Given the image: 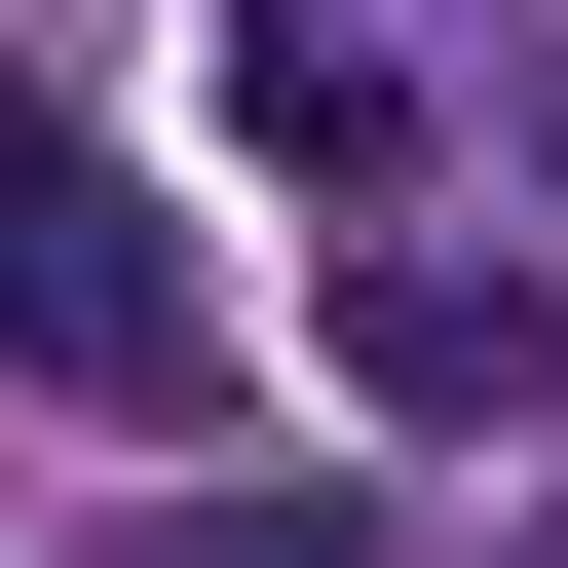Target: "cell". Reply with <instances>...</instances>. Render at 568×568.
<instances>
[{
  "label": "cell",
  "mask_w": 568,
  "mask_h": 568,
  "mask_svg": "<svg viewBox=\"0 0 568 568\" xmlns=\"http://www.w3.org/2000/svg\"><path fill=\"white\" fill-rule=\"evenodd\" d=\"M0 379L39 417H227V304H190V227H152V152L77 114V77H0Z\"/></svg>",
  "instance_id": "6da1fadb"
},
{
  "label": "cell",
  "mask_w": 568,
  "mask_h": 568,
  "mask_svg": "<svg viewBox=\"0 0 568 568\" xmlns=\"http://www.w3.org/2000/svg\"><path fill=\"white\" fill-rule=\"evenodd\" d=\"M227 114H265V152L379 227V190H417V0H265V77H227Z\"/></svg>",
  "instance_id": "3957f363"
},
{
  "label": "cell",
  "mask_w": 568,
  "mask_h": 568,
  "mask_svg": "<svg viewBox=\"0 0 568 568\" xmlns=\"http://www.w3.org/2000/svg\"><path fill=\"white\" fill-rule=\"evenodd\" d=\"M342 379H379L417 455H530V417H568V265H493V227H417V190H379V265H342Z\"/></svg>",
  "instance_id": "7a4b0ae2"
}]
</instances>
